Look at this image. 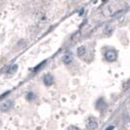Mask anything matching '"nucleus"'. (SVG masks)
<instances>
[{"label": "nucleus", "mask_w": 130, "mask_h": 130, "mask_svg": "<svg viewBox=\"0 0 130 130\" xmlns=\"http://www.w3.org/2000/svg\"><path fill=\"white\" fill-rule=\"evenodd\" d=\"M87 127L90 129V130H94L98 127V122L96 120V118L94 117H89L88 120H87Z\"/></svg>", "instance_id": "3"}, {"label": "nucleus", "mask_w": 130, "mask_h": 130, "mask_svg": "<svg viewBox=\"0 0 130 130\" xmlns=\"http://www.w3.org/2000/svg\"><path fill=\"white\" fill-rule=\"evenodd\" d=\"M85 52H86V48H85L84 46H80V47L77 48V55H78V57L84 56Z\"/></svg>", "instance_id": "7"}, {"label": "nucleus", "mask_w": 130, "mask_h": 130, "mask_svg": "<svg viewBox=\"0 0 130 130\" xmlns=\"http://www.w3.org/2000/svg\"><path fill=\"white\" fill-rule=\"evenodd\" d=\"M43 83H44L46 86H51V85L54 83V77H53L50 74H45L44 77H43Z\"/></svg>", "instance_id": "4"}, {"label": "nucleus", "mask_w": 130, "mask_h": 130, "mask_svg": "<svg viewBox=\"0 0 130 130\" xmlns=\"http://www.w3.org/2000/svg\"><path fill=\"white\" fill-rule=\"evenodd\" d=\"M105 34H108V35H110L111 32H112V28L111 27V26H107L106 27V28H105Z\"/></svg>", "instance_id": "9"}, {"label": "nucleus", "mask_w": 130, "mask_h": 130, "mask_svg": "<svg viewBox=\"0 0 130 130\" xmlns=\"http://www.w3.org/2000/svg\"><path fill=\"white\" fill-rule=\"evenodd\" d=\"M36 98V95L34 94V93H32V92H29V93H28V95H27V100L28 101H32V100H34Z\"/></svg>", "instance_id": "8"}, {"label": "nucleus", "mask_w": 130, "mask_h": 130, "mask_svg": "<svg viewBox=\"0 0 130 130\" xmlns=\"http://www.w3.org/2000/svg\"><path fill=\"white\" fill-rule=\"evenodd\" d=\"M17 69H18V66L17 65H14V66H12L11 68H10V70L7 72L8 74H13V73H15L16 71H17Z\"/></svg>", "instance_id": "10"}, {"label": "nucleus", "mask_w": 130, "mask_h": 130, "mask_svg": "<svg viewBox=\"0 0 130 130\" xmlns=\"http://www.w3.org/2000/svg\"><path fill=\"white\" fill-rule=\"evenodd\" d=\"M97 109L100 110V111H104V110L107 109V104L104 101V99L98 100V102H97Z\"/></svg>", "instance_id": "6"}, {"label": "nucleus", "mask_w": 130, "mask_h": 130, "mask_svg": "<svg viewBox=\"0 0 130 130\" xmlns=\"http://www.w3.org/2000/svg\"><path fill=\"white\" fill-rule=\"evenodd\" d=\"M12 107H13V102L10 100H6L0 105V110H1V111H8Z\"/></svg>", "instance_id": "2"}, {"label": "nucleus", "mask_w": 130, "mask_h": 130, "mask_svg": "<svg viewBox=\"0 0 130 130\" xmlns=\"http://www.w3.org/2000/svg\"><path fill=\"white\" fill-rule=\"evenodd\" d=\"M73 62V55L71 53H68L66 54L64 57H63V63L64 64H66V65H69Z\"/></svg>", "instance_id": "5"}, {"label": "nucleus", "mask_w": 130, "mask_h": 130, "mask_svg": "<svg viewBox=\"0 0 130 130\" xmlns=\"http://www.w3.org/2000/svg\"><path fill=\"white\" fill-rule=\"evenodd\" d=\"M113 129V126H110V127H108L106 130H112Z\"/></svg>", "instance_id": "12"}, {"label": "nucleus", "mask_w": 130, "mask_h": 130, "mask_svg": "<svg viewBox=\"0 0 130 130\" xmlns=\"http://www.w3.org/2000/svg\"><path fill=\"white\" fill-rule=\"evenodd\" d=\"M105 57H106V60L107 61H109V62H114L116 60V58H117V54H116V52L114 50H109V51L106 52Z\"/></svg>", "instance_id": "1"}, {"label": "nucleus", "mask_w": 130, "mask_h": 130, "mask_svg": "<svg viewBox=\"0 0 130 130\" xmlns=\"http://www.w3.org/2000/svg\"><path fill=\"white\" fill-rule=\"evenodd\" d=\"M69 130H80V129L78 127H76V126H70Z\"/></svg>", "instance_id": "11"}]
</instances>
